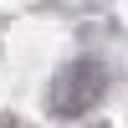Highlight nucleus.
Instances as JSON below:
<instances>
[{
    "instance_id": "nucleus-1",
    "label": "nucleus",
    "mask_w": 128,
    "mask_h": 128,
    "mask_svg": "<svg viewBox=\"0 0 128 128\" xmlns=\"http://www.w3.org/2000/svg\"><path fill=\"white\" fill-rule=\"evenodd\" d=\"M102 92H108L102 62L77 56V62H67V67L51 77V113H56V118H82L87 108L102 102Z\"/></svg>"
}]
</instances>
